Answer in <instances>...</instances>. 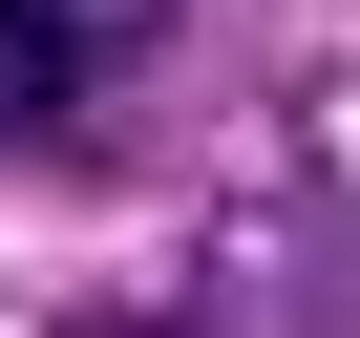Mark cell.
<instances>
[{"label": "cell", "instance_id": "6da1fadb", "mask_svg": "<svg viewBox=\"0 0 360 338\" xmlns=\"http://www.w3.org/2000/svg\"><path fill=\"white\" fill-rule=\"evenodd\" d=\"M64 22H85L106 64H148V22H169V0H64Z\"/></svg>", "mask_w": 360, "mask_h": 338}]
</instances>
